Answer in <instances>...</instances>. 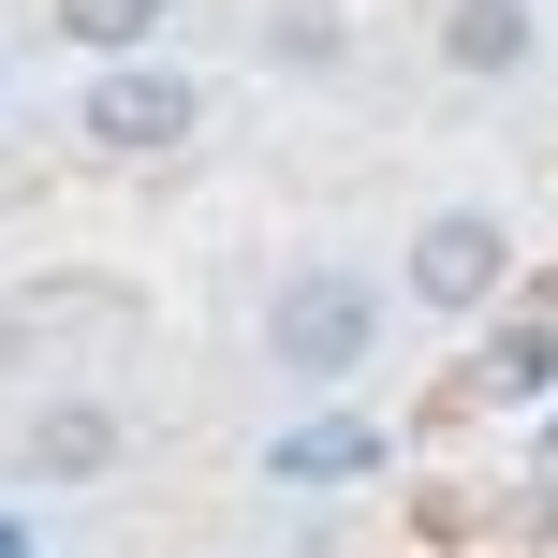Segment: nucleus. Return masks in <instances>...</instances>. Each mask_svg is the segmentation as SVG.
<instances>
[{
  "label": "nucleus",
  "mask_w": 558,
  "mask_h": 558,
  "mask_svg": "<svg viewBox=\"0 0 558 558\" xmlns=\"http://www.w3.org/2000/svg\"><path fill=\"white\" fill-rule=\"evenodd\" d=\"M367 353H383V279L367 265H294L265 294V367L279 383H353Z\"/></svg>",
  "instance_id": "nucleus-1"
},
{
  "label": "nucleus",
  "mask_w": 558,
  "mask_h": 558,
  "mask_svg": "<svg viewBox=\"0 0 558 558\" xmlns=\"http://www.w3.org/2000/svg\"><path fill=\"white\" fill-rule=\"evenodd\" d=\"M530 59H544V0H441V74L514 88Z\"/></svg>",
  "instance_id": "nucleus-5"
},
{
  "label": "nucleus",
  "mask_w": 558,
  "mask_h": 558,
  "mask_svg": "<svg viewBox=\"0 0 558 558\" xmlns=\"http://www.w3.org/2000/svg\"><path fill=\"white\" fill-rule=\"evenodd\" d=\"M500 294H514V221H500V206H426V221H412V308L485 324Z\"/></svg>",
  "instance_id": "nucleus-2"
},
{
  "label": "nucleus",
  "mask_w": 558,
  "mask_h": 558,
  "mask_svg": "<svg viewBox=\"0 0 558 558\" xmlns=\"http://www.w3.org/2000/svg\"><path fill=\"white\" fill-rule=\"evenodd\" d=\"M383 471V426H294V441H265V485H353Z\"/></svg>",
  "instance_id": "nucleus-6"
},
{
  "label": "nucleus",
  "mask_w": 558,
  "mask_h": 558,
  "mask_svg": "<svg viewBox=\"0 0 558 558\" xmlns=\"http://www.w3.org/2000/svg\"><path fill=\"white\" fill-rule=\"evenodd\" d=\"M59 29H74L88 59H133L147 29H162V0H59Z\"/></svg>",
  "instance_id": "nucleus-7"
},
{
  "label": "nucleus",
  "mask_w": 558,
  "mask_h": 558,
  "mask_svg": "<svg viewBox=\"0 0 558 558\" xmlns=\"http://www.w3.org/2000/svg\"><path fill=\"white\" fill-rule=\"evenodd\" d=\"M192 118H206L192 74H162V59H104V74H88V104H74V133L104 147V162H177V147H192Z\"/></svg>",
  "instance_id": "nucleus-3"
},
{
  "label": "nucleus",
  "mask_w": 558,
  "mask_h": 558,
  "mask_svg": "<svg viewBox=\"0 0 558 558\" xmlns=\"http://www.w3.org/2000/svg\"><path fill=\"white\" fill-rule=\"evenodd\" d=\"M118 456H133V426H118L104 397H45V412L15 426V471H29V485H104Z\"/></svg>",
  "instance_id": "nucleus-4"
},
{
  "label": "nucleus",
  "mask_w": 558,
  "mask_h": 558,
  "mask_svg": "<svg viewBox=\"0 0 558 558\" xmlns=\"http://www.w3.org/2000/svg\"><path fill=\"white\" fill-rule=\"evenodd\" d=\"M544 383H558V338H544V324H514L500 353H485V397H544Z\"/></svg>",
  "instance_id": "nucleus-9"
},
{
  "label": "nucleus",
  "mask_w": 558,
  "mask_h": 558,
  "mask_svg": "<svg viewBox=\"0 0 558 558\" xmlns=\"http://www.w3.org/2000/svg\"><path fill=\"white\" fill-rule=\"evenodd\" d=\"M265 45L294 59V74H338V0H294V15H265Z\"/></svg>",
  "instance_id": "nucleus-8"
}]
</instances>
